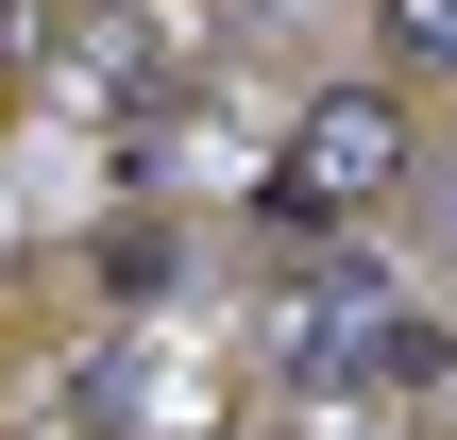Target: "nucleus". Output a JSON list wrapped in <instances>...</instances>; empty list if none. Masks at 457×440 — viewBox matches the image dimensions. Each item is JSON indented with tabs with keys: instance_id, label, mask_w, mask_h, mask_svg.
<instances>
[{
	"instance_id": "nucleus-1",
	"label": "nucleus",
	"mask_w": 457,
	"mask_h": 440,
	"mask_svg": "<svg viewBox=\"0 0 457 440\" xmlns=\"http://www.w3.org/2000/svg\"><path fill=\"white\" fill-rule=\"evenodd\" d=\"M407 187V119L390 102H322L305 119V203H390Z\"/></svg>"
},
{
	"instance_id": "nucleus-2",
	"label": "nucleus",
	"mask_w": 457,
	"mask_h": 440,
	"mask_svg": "<svg viewBox=\"0 0 457 440\" xmlns=\"http://www.w3.org/2000/svg\"><path fill=\"white\" fill-rule=\"evenodd\" d=\"M390 51L407 68H457V0H390Z\"/></svg>"
}]
</instances>
